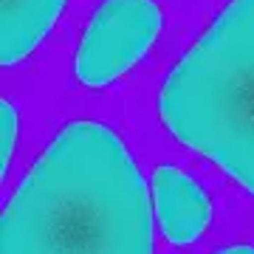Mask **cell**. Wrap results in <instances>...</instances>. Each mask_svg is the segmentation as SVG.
Wrapping results in <instances>:
<instances>
[{
	"label": "cell",
	"instance_id": "6da1fadb",
	"mask_svg": "<svg viewBox=\"0 0 254 254\" xmlns=\"http://www.w3.org/2000/svg\"><path fill=\"white\" fill-rule=\"evenodd\" d=\"M3 254H153V209L122 138L65 125L6 203Z\"/></svg>",
	"mask_w": 254,
	"mask_h": 254
},
{
	"label": "cell",
	"instance_id": "7a4b0ae2",
	"mask_svg": "<svg viewBox=\"0 0 254 254\" xmlns=\"http://www.w3.org/2000/svg\"><path fill=\"white\" fill-rule=\"evenodd\" d=\"M158 116L254 195V0H229L158 91Z\"/></svg>",
	"mask_w": 254,
	"mask_h": 254
},
{
	"label": "cell",
	"instance_id": "3957f363",
	"mask_svg": "<svg viewBox=\"0 0 254 254\" xmlns=\"http://www.w3.org/2000/svg\"><path fill=\"white\" fill-rule=\"evenodd\" d=\"M161 26L155 0H102L76 48V79L88 88L110 85L150 51Z\"/></svg>",
	"mask_w": 254,
	"mask_h": 254
},
{
	"label": "cell",
	"instance_id": "277c9868",
	"mask_svg": "<svg viewBox=\"0 0 254 254\" xmlns=\"http://www.w3.org/2000/svg\"><path fill=\"white\" fill-rule=\"evenodd\" d=\"M153 195L161 235L173 246H190L206 232L212 203L192 175L173 164H164L153 175Z\"/></svg>",
	"mask_w": 254,
	"mask_h": 254
},
{
	"label": "cell",
	"instance_id": "5b68a950",
	"mask_svg": "<svg viewBox=\"0 0 254 254\" xmlns=\"http://www.w3.org/2000/svg\"><path fill=\"white\" fill-rule=\"evenodd\" d=\"M65 0H0V60H26L54 28Z\"/></svg>",
	"mask_w": 254,
	"mask_h": 254
},
{
	"label": "cell",
	"instance_id": "8992f818",
	"mask_svg": "<svg viewBox=\"0 0 254 254\" xmlns=\"http://www.w3.org/2000/svg\"><path fill=\"white\" fill-rule=\"evenodd\" d=\"M14 141H17V108L9 99L0 105V173L6 175L14 153Z\"/></svg>",
	"mask_w": 254,
	"mask_h": 254
},
{
	"label": "cell",
	"instance_id": "52a82bcc",
	"mask_svg": "<svg viewBox=\"0 0 254 254\" xmlns=\"http://www.w3.org/2000/svg\"><path fill=\"white\" fill-rule=\"evenodd\" d=\"M215 254H254V246H229V249H220Z\"/></svg>",
	"mask_w": 254,
	"mask_h": 254
}]
</instances>
